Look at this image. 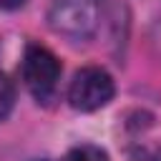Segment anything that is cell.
<instances>
[{
  "label": "cell",
  "instance_id": "6da1fadb",
  "mask_svg": "<svg viewBox=\"0 0 161 161\" xmlns=\"http://www.w3.org/2000/svg\"><path fill=\"white\" fill-rule=\"evenodd\" d=\"M101 8L96 0H55L48 13V23L55 33L70 40H88L98 30Z\"/></svg>",
  "mask_w": 161,
  "mask_h": 161
},
{
  "label": "cell",
  "instance_id": "7a4b0ae2",
  "mask_svg": "<svg viewBox=\"0 0 161 161\" xmlns=\"http://www.w3.org/2000/svg\"><path fill=\"white\" fill-rule=\"evenodd\" d=\"M116 93L113 78L106 68L98 65H86L80 70H75L70 86H68V103L75 111H98L103 106L111 103Z\"/></svg>",
  "mask_w": 161,
  "mask_h": 161
},
{
  "label": "cell",
  "instance_id": "3957f363",
  "mask_svg": "<svg viewBox=\"0 0 161 161\" xmlns=\"http://www.w3.org/2000/svg\"><path fill=\"white\" fill-rule=\"evenodd\" d=\"M20 73H23V80H25L28 91L35 98L43 101V98L53 96V91L58 86L60 60L55 58V53L50 48L30 43L25 48V55H23V63H20Z\"/></svg>",
  "mask_w": 161,
  "mask_h": 161
},
{
  "label": "cell",
  "instance_id": "277c9868",
  "mask_svg": "<svg viewBox=\"0 0 161 161\" xmlns=\"http://www.w3.org/2000/svg\"><path fill=\"white\" fill-rule=\"evenodd\" d=\"M63 161H108V153L101 148V146H93V143H80V146H73Z\"/></svg>",
  "mask_w": 161,
  "mask_h": 161
},
{
  "label": "cell",
  "instance_id": "5b68a950",
  "mask_svg": "<svg viewBox=\"0 0 161 161\" xmlns=\"http://www.w3.org/2000/svg\"><path fill=\"white\" fill-rule=\"evenodd\" d=\"M13 103H15V88H13V80L0 73V121L13 111Z\"/></svg>",
  "mask_w": 161,
  "mask_h": 161
},
{
  "label": "cell",
  "instance_id": "8992f818",
  "mask_svg": "<svg viewBox=\"0 0 161 161\" xmlns=\"http://www.w3.org/2000/svg\"><path fill=\"white\" fill-rule=\"evenodd\" d=\"M23 5H25V0H0V8L3 10H18Z\"/></svg>",
  "mask_w": 161,
  "mask_h": 161
},
{
  "label": "cell",
  "instance_id": "52a82bcc",
  "mask_svg": "<svg viewBox=\"0 0 161 161\" xmlns=\"http://www.w3.org/2000/svg\"><path fill=\"white\" fill-rule=\"evenodd\" d=\"M38 161H45V158H38Z\"/></svg>",
  "mask_w": 161,
  "mask_h": 161
}]
</instances>
